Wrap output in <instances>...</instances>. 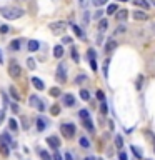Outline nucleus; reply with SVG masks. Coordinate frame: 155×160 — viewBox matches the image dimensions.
<instances>
[{"instance_id": "1", "label": "nucleus", "mask_w": 155, "mask_h": 160, "mask_svg": "<svg viewBox=\"0 0 155 160\" xmlns=\"http://www.w3.org/2000/svg\"><path fill=\"white\" fill-rule=\"evenodd\" d=\"M2 15L7 20H15V18H20L23 15V10L22 8H15V7H5V8H2Z\"/></svg>"}, {"instance_id": "2", "label": "nucleus", "mask_w": 155, "mask_h": 160, "mask_svg": "<svg viewBox=\"0 0 155 160\" xmlns=\"http://www.w3.org/2000/svg\"><path fill=\"white\" fill-rule=\"evenodd\" d=\"M75 125L73 124H62L60 125V132H62V135L65 137V139H72L73 135H75Z\"/></svg>"}, {"instance_id": "3", "label": "nucleus", "mask_w": 155, "mask_h": 160, "mask_svg": "<svg viewBox=\"0 0 155 160\" xmlns=\"http://www.w3.org/2000/svg\"><path fill=\"white\" fill-rule=\"evenodd\" d=\"M20 74H22L20 65H18L15 60H10V64H8V75H10L12 78H18Z\"/></svg>"}, {"instance_id": "4", "label": "nucleus", "mask_w": 155, "mask_h": 160, "mask_svg": "<svg viewBox=\"0 0 155 160\" xmlns=\"http://www.w3.org/2000/svg\"><path fill=\"white\" fill-rule=\"evenodd\" d=\"M55 77H57V80L60 83L67 82V67H65L64 64H60L57 67V72H55Z\"/></svg>"}, {"instance_id": "5", "label": "nucleus", "mask_w": 155, "mask_h": 160, "mask_svg": "<svg viewBox=\"0 0 155 160\" xmlns=\"http://www.w3.org/2000/svg\"><path fill=\"white\" fill-rule=\"evenodd\" d=\"M29 102H30V105H32L33 108H37V110H40V112L45 110V103H43V100H40L37 95H32Z\"/></svg>"}, {"instance_id": "6", "label": "nucleus", "mask_w": 155, "mask_h": 160, "mask_svg": "<svg viewBox=\"0 0 155 160\" xmlns=\"http://www.w3.org/2000/svg\"><path fill=\"white\" fill-rule=\"evenodd\" d=\"M65 27H67L65 22H54V24H50V30L54 33H62L65 30Z\"/></svg>"}, {"instance_id": "7", "label": "nucleus", "mask_w": 155, "mask_h": 160, "mask_svg": "<svg viewBox=\"0 0 155 160\" xmlns=\"http://www.w3.org/2000/svg\"><path fill=\"white\" fill-rule=\"evenodd\" d=\"M132 17H134L135 20H147L148 14L145 10H135V12H132Z\"/></svg>"}, {"instance_id": "8", "label": "nucleus", "mask_w": 155, "mask_h": 160, "mask_svg": "<svg viewBox=\"0 0 155 160\" xmlns=\"http://www.w3.org/2000/svg\"><path fill=\"white\" fill-rule=\"evenodd\" d=\"M115 49H117V42H115V40H108V42L105 43V53H107V55L113 53V52H115Z\"/></svg>"}, {"instance_id": "9", "label": "nucleus", "mask_w": 155, "mask_h": 160, "mask_svg": "<svg viewBox=\"0 0 155 160\" xmlns=\"http://www.w3.org/2000/svg\"><path fill=\"white\" fill-rule=\"evenodd\" d=\"M47 143L54 150H57L58 147H60V139H58V137H47Z\"/></svg>"}, {"instance_id": "10", "label": "nucleus", "mask_w": 155, "mask_h": 160, "mask_svg": "<svg viewBox=\"0 0 155 160\" xmlns=\"http://www.w3.org/2000/svg\"><path fill=\"white\" fill-rule=\"evenodd\" d=\"M64 105L73 107V105H75V97H73L72 93H65V95H64Z\"/></svg>"}, {"instance_id": "11", "label": "nucleus", "mask_w": 155, "mask_h": 160, "mask_svg": "<svg viewBox=\"0 0 155 160\" xmlns=\"http://www.w3.org/2000/svg\"><path fill=\"white\" fill-rule=\"evenodd\" d=\"M39 49H40L39 40H29V43H27V50L29 52H37Z\"/></svg>"}, {"instance_id": "12", "label": "nucleus", "mask_w": 155, "mask_h": 160, "mask_svg": "<svg viewBox=\"0 0 155 160\" xmlns=\"http://www.w3.org/2000/svg\"><path fill=\"white\" fill-rule=\"evenodd\" d=\"M30 80H32L33 87H35L37 90H43V89H45V83H43V80H40L39 77H32Z\"/></svg>"}, {"instance_id": "13", "label": "nucleus", "mask_w": 155, "mask_h": 160, "mask_svg": "<svg viewBox=\"0 0 155 160\" xmlns=\"http://www.w3.org/2000/svg\"><path fill=\"white\" fill-rule=\"evenodd\" d=\"M54 57L55 58H62V57H64V45H55L54 47Z\"/></svg>"}, {"instance_id": "14", "label": "nucleus", "mask_w": 155, "mask_h": 160, "mask_svg": "<svg viewBox=\"0 0 155 160\" xmlns=\"http://www.w3.org/2000/svg\"><path fill=\"white\" fill-rule=\"evenodd\" d=\"M134 4L137 5V7H140L142 10H148V8H150V4H148L147 0H134Z\"/></svg>"}, {"instance_id": "15", "label": "nucleus", "mask_w": 155, "mask_h": 160, "mask_svg": "<svg viewBox=\"0 0 155 160\" xmlns=\"http://www.w3.org/2000/svg\"><path fill=\"white\" fill-rule=\"evenodd\" d=\"M8 128H10V132L17 133L18 132V122L15 120V118H8Z\"/></svg>"}, {"instance_id": "16", "label": "nucleus", "mask_w": 155, "mask_h": 160, "mask_svg": "<svg viewBox=\"0 0 155 160\" xmlns=\"http://www.w3.org/2000/svg\"><path fill=\"white\" fill-rule=\"evenodd\" d=\"M45 127H47V122H45V118H43V117H39V118H37V130H39V132H43V130H45Z\"/></svg>"}, {"instance_id": "17", "label": "nucleus", "mask_w": 155, "mask_h": 160, "mask_svg": "<svg viewBox=\"0 0 155 160\" xmlns=\"http://www.w3.org/2000/svg\"><path fill=\"white\" fill-rule=\"evenodd\" d=\"M117 12H119V5H117V4H110L107 7V14L108 15H115Z\"/></svg>"}, {"instance_id": "18", "label": "nucleus", "mask_w": 155, "mask_h": 160, "mask_svg": "<svg viewBox=\"0 0 155 160\" xmlns=\"http://www.w3.org/2000/svg\"><path fill=\"white\" fill-rule=\"evenodd\" d=\"M107 27H108V20L107 18H100V20H98V30L104 32V30H107Z\"/></svg>"}, {"instance_id": "19", "label": "nucleus", "mask_w": 155, "mask_h": 160, "mask_svg": "<svg viewBox=\"0 0 155 160\" xmlns=\"http://www.w3.org/2000/svg\"><path fill=\"white\" fill-rule=\"evenodd\" d=\"M0 143H7V145H12V139L8 133H2L0 135Z\"/></svg>"}, {"instance_id": "20", "label": "nucleus", "mask_w": 155, "mask_h": 160, "mask_svg": "<svg viewBox=\"0 0 155 160\" xmlns=\"http://www.w3.org/2000/svg\"><path fill=\"white\" fill-rule=\"evenodd\" d=\"M115 17H117V20H120V22L125 20V18L129 17V10H119V12H117Z\"/></svg>"}, {"instance_id": "21", "label": "nucleus", "mask_w": 155, "mask_h": 160, "mask_svg": "<svg viewBox=\"0 0 155 160\" xmlns=\"http://www.w3.org/2000/svg\"><path fill=\"white\" fill-rule=\"evenodd\" d=\"M83 127H85L88 132H94L95 130V127H94V124H92L90 118H85V120H83Z\"/></svg>"}, {"instance_id": "22", "label": "nucleus", "mask_w": 155, "mask_h": 160, "mask_svg": "<svg viewBox=\"0 0 155 160\" xmlns=\"http://www.w3.org/2000/svg\"><path fill=\"white\" fill-rule=\"evenodd\" d=\"M80 99L85 100V102H87V100H90V92L85 90V89H82V90H80Z\"/></svg>"}, {"instance_id": "23", "label": "nucleus", "mask_w": 155, "mask_h": 160, "mask_svg": "<svg viewBox=\"0 0 155 160\" xmlns=\"http://www.w3.org/2000/svg\"><path fill=\"white\" fill-rule=\"evenodd\" d=\"M79 143H80V147H82V149H88V147H90V142H88V139H87V137H82V139L79 140Z\"/></svg>"}, {"instance_id": "24", "label": "nucleus", "mask_w": 155, "mask_h": 160, "mask_svg": "<svg viewBox=\"0 0 155 160\" xmlns=\"http://www.w3.org/2000/svg\"><path fill=\"white\" fill-rule=\"evenodd\" d=\"M72 30H73V33H75L77 37H80V39H83V32H82V29H80L79 25H72Z\"/></svg>"}, {"instance_id": "25", "label": "nucleus", "mask_w": 155, "mask_h": 160, "mask_svg": "<svg viewBox=\"0 0 155 160\" xmlns=\"http://www.w3.org/2000/svg\"><path fill=\"white\" fill-rule=\"evenodd\" d=\"M60 89H58V87H52V89L50 90H48V95H50V97H58V95H60Z\"/></svg>"}, {"instance_id": "26", "label": "nucleus", "mask_w": 155, "mask_h": 160, "mask_svg": "<svg viewBox=\"0 0 155 160\" xmlns=\"http://www.w3.org/2000/svg\"><path fill=\"white\" fill-rule=\"evenodd\" d=\"M0 153L4 157H8V145L7 143H0Z\"/></svg>"}, {"instance_id": "27", "label": "nucleus", "mask_w": 155, "mask_h": 160, "mask_svg": "<svg viewBox=\"0 0 155 160\" xmlns=\"http://www.w3.org/2000/svg\"><path fill=\"white\" fill-rule=\"evenodd\" d=\"M39 153H40V158L42 160H52V155L47 152V150H40Z\"/></svg>"}, {"instance_id": "28", "label": "nucleus", "mask_w": 155, "mask_h": 160, "mask_svg": "<svg viewBox=\"0 0 155 160\" xmlns=\"http://www.w3.org/2000/svg\"><path fill=\"white\" fill-rule=\"evenodd\" d=\"M115 147L119 150H122V147H123V140H122V137H120V135H115Z\"/></svg>"}, {"instance_id": "29", "label": "nucleus", "mask_w": 155, "mask_h": 160, "mask_svg": "<svg viewBox=\"0 0 155 160\" xmlns=\"http://www.w3.org/2000/svg\"><path fill=\"white\" fill-rule=\"evenodd\" d=\"M79 117L82 118V120H85V118H90V114H88V110H85V108H82V110L79 112Z\"/></svg>"}, {"instance_id": "30", "label": "nucleus", "mask_w": 155, "mask_h": 160, "mask_svg": "<svg viewBox=\"0 0 155 160\" xmlns=\"http://www.w3.org/2000/svg\"><path fill=\"white\" fill-rule=\"evenodd\" d=\"M10 49H12V50H18V49H20V40H18V39H15L14 42L10 43Z\"/></svg>"}, {"instance_id": "31", "label": "nucleus", "mask_w": 155, "mask_h": 160, "mask_svg": "<svg viewBox=\"0 0 155 160\" xmlns=\"http://www.w3.org/2000/svg\"><path fill=\"white\" fill-rule=\"evenodd\" d=\"M85 80H87V75H77V78H75V83H79V85H80V83H83V82H85Z\"/></svg>"}, {"instance_id": "32", "label": "nucleus", "mask_w": 155, "mask_h": 160, "mask_svg": "<svg viewBox=\"0 0 155 160\" xmlns=\"http://www.w3.org/2000/svg\"><path fill=\"white\" fill-rule=\"evenodd\" d=\"M50 114L54 115V117H55V115H58V114H60V107H58V105H52V108H50Z\"/></svg>"}, {"instance_id": "33", "label": "nucleus", "mask_w": 155, "mask_h": 160, "mask_svg": "<svg viewBox=\"0 0 155 160\" xmlns=\"http://www.w3.org/2000/svg\"><path fill=\"white\" fill-rule=\"evenodd\" d=\"M130 149H132V152L135 153V157H137V158H142V152L137 149V147H135V145H132V147H130Z\"/></svg>"}, {"instance_id": "34", "label": "nucleus", "mask_w": 155, "mask_h": 160, "mask_svg": "<svg viewBox=\"0 0 155 160\" xmlns=\"http://www.w3.org/2000/svg\"><path fill=\"white\" fill-rule=\"evenodd\" d=\"M10 95L14 97L15 100H18V99H20V95H18V93H17V90H15V87H10Z\"/></svg>"}, {"instance_id": "35", "label": "nucleus", "mask_w": 155, "mask_h": 160, "mask_svg": "<svg viewBox=\"0 0 155 160\" xmlns=\"http://www.w3.org/2000/svg\"><path fill=\"white\" fill-rule=\"evenodd\" d=\"M97 99L100 100V102H105V93H104V90H97Z\"/></svg>"}, {"instance_id": "36", "label": "nucleus", "mask_w": 155, "mask_h": 160, "mask_svg": "<svg viewBox=\"0 0 155 160\" xmlns=\"http://www.w3.org/2000/svg\"><path fill=\"white\" fill-rule=\"evenodd\" d=\"M108 64H110V58H107V60L104 62V74H105V77L108 75Z\"/></svg>"}, {"instance_id": "37", "label": "nucleus", "mask_w": 155, "mask_h": 160, "mask_svg": "<svg viewBox=\"0 0 155 160\" xmlns=\"http://www.w3.org/2000/svg\"><path fill=\"white\" fill-rule=\"evenodd\" d=\"M108 0H94V5L95 7H102V5H105Z\"/></svg>"}, {"instance_id": "38", "label": "nucleus", "mask_w": 155, "mask_h": 160, "mask_svg": "<svg viewBox=\"0 0 155 160\" xmlns=\"http://www.w3.org/2000/svg\"><path fill=\"white\" fill-rule=\"evenodd\" d=\"M90 68H92V70H94V72H97V60H95V58H90Z\"/></svg>"}, {"instance_id": "39", "label": "nucleus", "mask_w": 155, "mask_h": 160, "mask_svg": "<svg viewBox=\"0 0 155 160\" xmlns=\"http://www.w3.org/2000/svg\"><path fill=\"white\" fill-rule=\"evenodd\" d=\"M100 112H102L104 115L108 112V107H107V103H105V102H102V105H100Z\"/></svg>"}, {"instance_id": "40", "label": "nucleus", "mask_w": 155, "mask_h": 160, "mask_svg": "<svg viewBox=\"0 0 155 160\" xmlns=\"http://www.w3.org/2000/svg\"><path fill=\"white\" fill-rule=\"evenodd\" d=\"M72 58H73V62H79L80 60V57H79V53H77L75 49H72Z\"/></svg>"}, {"instance_id": "41", "label": "nucleus", "mask_w": 155, "mask_h": 160, "mask_svg": "<svg viewBox=\"0 0 155 160\" xmlns=\"http://www.w3.org/2000/svg\"><path fill=\"white\" fill-rule=\"evenodd\" d=\"M125 25H120V27H119V29H117L115 30V33H113V35H119V33H123V32H125Z\"/></svg>"}, {"instance_id": "42", "label": "nucleus", "mask_w": 155, "mask_h": 160, "mask_svg": "<svg viewBox=\"0 0 155 160\" xmlns=\"http://www.w3.org/2000/svg\"><path fill=\"white\" fill-rule=\"evenodd\" d=\"M27 65H29V68H35V60L33 58H27Z\"/></svg>"}, {"instance_id": "43", "label": "nucleus", "mask_w": 155, "mask_h": 160, "mask_svg": "<svg viewBox=\"0 0 155 160\" xmlns=\"http://www.w3.org/2000/svg\"><path fill=\"white\" fill-rule=\"evenodd\" d=\"M79 5H80L82 8H85L87 5H88V0H79Z\"/></svg>"}, {"instance_id": "44", "label": "nucleus", "mask_w": 155, "mask_h": 160, "mask_svg": "<svg viewBox=\"0 0 155 160\" xmlns=\"http://www.w3.org/2000/svg\"><path fill=\"white\" fill-rule=\"evenodd\" d=\"M119 160H129L127 153H125V152H120V153H119Z\"/></svg>"}, {"instance_id": "45", "label": "nucleus", "mask_w": 155, "mask_h": 160, "mask_svg": "<svg viewBox=\"0 0 155 160\" xmlns=\"http://www.w3.org/2000/svg\"><path fill=\"white\" fill-rule=\"evenodd\" d=\"M62 43H72V37H64V39H62Z\"/></svg>"}, {"instance_id": "46", "label": "nucleus", "mask_w": 155, "mask_h": 160, "mask_svg": "<svg viewBox=\"0 0 155 160\" xmlns=\"http://www.w3.org/2000/svg\"><path fill=\"white\" fill-rule=\"evenodd\" d=\"M88 20H90V15H88V12H85L83 14V24H88Z\"/></svg>"}, {"instance_id": "47", "label": "nucleus", "mask_w": 155, "mask_h": 160, "mask_svg": "<svg viewBox=\"0 0 155 160\" xmlns=\"http://www.w3.org/2000/svg\"><path fill=\"white\" fill-rule=\"evenodd\" d=\"M8 32V25H2L0 27V33H7Z\"/></svg>"}, {"instance_id": "48", "label": "nucleus", "mask_w": 155, "mask_h": 160, "mask_svg": "<svg viewBox=\"0 0 155 160\" xmlns=\"http://www.w3.org/2000/svg\"><path fill=\"white\" fill-rule=\"evenodd\" d=\"M5 120V110L4 108H2V110H0V125H2V122Z\"/></svg>"}, {"instance_id": "49", "label": "nucleus", "mask_w": 155, "mask_h": 160, "mask_svg": "<svg viewBox=\"0 0 155 160\" xmlns=\"http://www.w3.org/2000/svg\"><path fill=\"white\" fill-rule=\"evenodd\" d=\"M52 160H62V155L57 152V150H55V153H54V157H52Z\"/></svg>"}, {"instance_id": "50", "label": "nucleus", "mask_w": 155, "mask_h": 160, "mask_svg": "<svg viewBox=\"0 0 155 160\" xmlns=\"http://www.w3.org/2000/svg\"><path fill=\"white\" fill-rule=\"evenodd\" d=\"M10 108H12V112H14V114H17V112H18V105H17V103H12Z\"/></svg>"}, {"instance_id": "51", "label": "nucleus", "mask_w": 155, "mask_h": 160, "mask_svg": "<svg viewBox=\"0 0 155 160\" xmlns=\"http://www.w3.org/2000/svg\"><path fill=\"white\" fill-rule=\"evenodd\" d=\"M64 160H73L72 153H70V152H67V153H65V155H64Z\"/></svg>"}, {"instance_id": "52", "label": "nucleus", "mask_w": 155, "mask_h": 160, "mask_svg": "<svg viewBox=\"0 0 155 160\" xmlns=\"http://www.w3.org/2000/svg\"><path fill=\"white\" fill-rule=\"evenodd\" d=\"M102 14H104V12H102V10H97V12H95V15H94V17L100 20V18H102Z\"/></svg>"}, {"instance_id": "53", "label": "nucleus", "mask_w": 155, "mask_h": 160, "mask_svg": "<svg viewBox=\"0 0 155 160\" xmlns=\"http://www.w3.org/2000/svg\"><path fill=\"white\" fill-rule=\"evenodd\" d=\"M87 53H88V58H95V52H94V50H88V52H87Z\"/></svg>"}, {"instance_id": "54", "label": "nucleus", "mask_w": 155, "mask_h": 160, "mask_svg": "<svg viewBox=\"0 0 155 160\" xmlns=\"http://www.w3.org/2000/svg\"><path fill=\"white\" fill-rule=\"evenodd\" d=\"M4 62V53H2V50H0V64Z\"/></svg>"}, {"instance_id": "55", "label": "nucleus", "mask_w": 155, "mask_h": 160, "mask_svg": "<svg viewBox=\"0 0 155 160\" xmlns=\"http://www.w3.org/2000/svg\"><path fill=\"white\" fill-rule=\"evenodd\" d=\"M83 160H95V157H87V158H83Z\"/></svg>"}, {"instance_id": "56", "label": "nucleus", "mask_w": 155, "mask_h": 160, "mask_svg": "<svg viewBox=\"0 0 155 160\" xmlns=\"http://www.w3.org/2000/svg\"><path fill=\"white\" fill-rule=\"evenodd\" d=\"M119 2H129V0H119Z\"/></svg>"}, {"instance_id": "57", "label": "nucleus", "mask_w": 155, "mask_h": 160, "mask_svg": "<svg viewBox=\"0 0 155 160\" xmlns=\"http://www.w3.org/2000/svg\"><path fill=\"white\" fill-rule=\"evenodd\" d=\"M153 30H155V25H153Z\"/></svg>"}]
</instances>
